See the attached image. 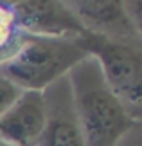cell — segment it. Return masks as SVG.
Returning a JSON list of instances; mask_svg holds the SVG:
<instances>
[{"label":"cell","instance_id":"6da1fadb","mask_svg":"<svg viewBox=\"0 0 142 146\" xmlns=\"http://www.w3.org/2000/svg\"><path fill=\"white\" fill-rule=\"evenodd\" d=\"M67 78L85 146H117V143L140 123L128 114L115 94L108 88L95 58L87 56Z\"/></svg>","mask_w":142,"mask_h":146},{"label":"cell","instance_id":"7a4b0ae2","mask_svg":"<svg viewBox=\"0 0 142 146\" xmlns=\"http://www.w3.org/2000/svg\"><path fill=\"white\" fill-rule=\"evenodd\" d=\"M87 58L74 38L24 35L18 50L0 65V74L20 90L43 92Z\"/></svg>","mask_w":142,"mask_h":146},{"label":"cell","instance_id":"3957f363","mask_svg":"<svg viewBox=\"0 0 142 146\" xmlns=\"http://www.w3.org/2000/svg\"><path fill=\"white\" fill-rule=\"evenodd\" d=\"M87 56L99 63L108 88L133 119H142V42L106 38L87 31L74 38Z\"/></svg>","mask_w":142,"mask_h":146},{"label":"cell","instance_id":"277c9868","mask_svg":"<svg viewBox=\"0 0 142 146\" xmlns=\"http://www.w3.org/2000/svg\"><path fill=\"white\" fill-rule=\"evenodd\" d=\"M20 29L31 36L77 38L87 33L67 2L61 0H20L11 2Z\"/></svg>","mask_w":142,"mask_h":146},{"label":"cell","instance_id":"5b68a950","mask_svg":"<svg viewBox=\"0 0 142 146\" xmlns=\"http://www.w3.org/2000/svg\"><path fill=\"white\" fill-rule=\"evenodd\" d=\"M42 94L45 101V128L36 146H85L74 114L69 78H59Z\"/></svg>","mask_w":142,"mask_h":146},{"label":"cell","instance_id":"8992f818","mask_svg":"<svg viewBox=\"0 0 142 146\" xmlns=\"http://www.w3.org/2000/svg\"><path fill=\"white\" fill-rule=\"evenodd\" d=\"M67 5L90 33L117 40L142 42V31L129 20L121 0H70Z\"/></svg>","mask_w":142,"mask_h":146},{"label":"cell","instance_id":"52a82bcc","mask_svg":"<svg viewBox=\"0 0 142 146\" xmlns=\"http://www.w3.org/2000/svg\"><path fill=\"white\" fill-rule=\"evenodd\" d=\"M45 128L42 92L27 90L0 115V137L15 146H36Z\"/></svg>","mask_w":142,"mask_h":146},{"label":"cell","instance_id":"ba28073f","mask_svg":"<svg viewBox=\"0 0 142 146\" xmlns=\"http://www.w3.org/2000/svg\"><path fill=\"white\" fill-rule=\"evenodd\" d=\"M24 35L11 2H0V65L18 50Z\"/></svg>","mask_w":142,"mask_h":146},{"label":"cell","instance_id":"9c48e42d","mask_svg":"<svg viewBox=\"0 0 142 146\" xmlns=\"http://www.w3.org/2000/svg\"><path fill=\"white\" fill-rule=\"evenodd\" d=\"M22 92L24 90H20L16 85H13L9 80H5V78L0 74V115L7 108L13 106V103L22 96Z\"/></svg>","mask_w":142,"mask_h":146},{"label":"cell","instance_id":"30bf717a","mask_svg":"<svg viewBox=\"0 0 142 146\" xmlns=\"http://www.w3.org/2000/svg\"><path fill=\"white\" fill-rule=\"evenodd\" d=\"M117 146H142V126H140V123L137 126H133L131 130L117 143Z\"/></svg>","mask_w":142,"mask_h":146},{"label":"cell","instance_id":"8fae6325","mask_svg":"<svg viewBox=\"0 0 142 146\" xmlns=\"http://www.w3.org/2000/svg\"><path fill=\"white\" fill-rule=\"evenodd\" d=\"M0 146H15L13 143H9V141H5V139L0 137Z\"/></svg>","mask_w":142,"mask_h":146}]
</instances>
